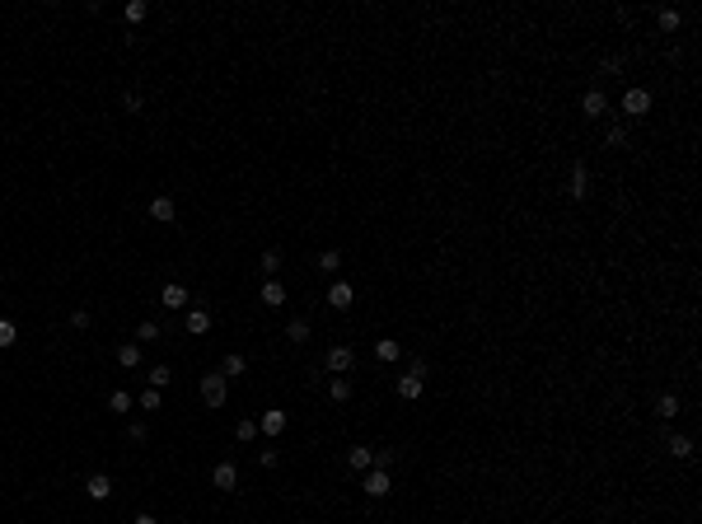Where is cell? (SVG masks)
<instances>
[{
	"mask_svg": "<svg viewBox=\"0 0 702 524\" xmlns=\"http://www.w3.org/2000/svg\"><path fill=\"white\" fill-rule=\"evenodd\" d=\"M225 398H230V379L225 374H202V403L207 407H225Z\"/></svg>",
	"mask_w": 702,
	"mask_h": 524,
	"instance_id": "obj_1",
	"label": "cell"
},
{
	"mask_svg": "<svg viewBox=\"0 0 702 524\" xmlns=\"http://www.w3.org/2000/svg\"><path fill=\"white\" fill-rule=\"evenodd\" d=\"M651 112V94L646 89H627L623 94V117L627 122H637V117H646Z\"/></svg>",
	"mask_w": 702,
	"mask_h": 524,
	"instance_id": "obj_2",
	"label": "cell"
},
{
	"mask_svg": "<svg viewBox=\"0 0 702 524\" xmlns=\"http://www.w3.org/2000/svg\"><path fill=\"white\" fill-rule=\"evenodd\" d=\"M567 197H590V164H572V178H567Z\"/></svg>",
	"mask_w": 702,
	"mask_h": 524,
	"instance_id": "obj_3",
	"label": "cell"
},
{
	"mask_svg": "<svg viewBox=\"0 0 702 524\" xmlns=\"http://www.w3.org/2000/svg\"><path fill=\"white\" fill-rule=\"evenodd\" d=\"M361 492H365V497H375V501H379V497H389V492H393V482H389V473H379V468H370V473H365V482H361Z\"/></svg>",
	"mask_w": 702,
	"mask_h": 524,
	"instance_id": "obj_4",
	"label": "cell"
},
{
	"mask_svg": "<svg viewBox=\"0 0 702 524\" xmlns=\"http://www.w3.org/2000/svg\"><path fill=\"white\" fill-rule=\"evenodd\" d=\"M211 482H215L220 492H234V487H239V468H234L230 459H220V464L211 468Z\"/></svg>",
	"mask_w": 702,
	"mask_h": 524,
	"instance_id": "obj_5",
	"label": "cell"
},
{
	"mask_svg": "<svg viewBox=\"0 0 702 524\" xmlns=\"http://www.w3.org/2000/svg\"><path fill=\"white\" fill-rule=\"evenodd\" d=\"M84 492H89V501H108L113 497V477L108 473H89L84 477Z\"/></svg>",
	"mask_w": 702,
	"mask_h": 524,
	"instance_id": "obj_6",
	"label": "cell"
},
{
	"mask_svg": "<svg viewBox=\"0 0 702 524\" xmlns=\"http://www.w3.org/2000/svg\"><path fill=\"white\" fill-rule=\"evenodd\" d=\"M328 305H333V309H351V305H356L351 281H333V286H328Z\"/></svg>",
	"mask_w": 702,
	"mask_h": 524,
	"instance_id": "obj_7",
	"label": "cell"
},
{
	"mask_svg": "<svg viewBox=\"0 0 702 524\" xmlns=\"http://www.w3.org/2000/svg\"><path fill=\"white\" fill-rule=\"evenodd\" d=\"M351 366H356V351L351 346H328V370L333 374H347Z\"/></svg>",
	"mask_w": 702,
	"mask_h": 524,
	"instance_id": "obj_8",
	"label": "cell"
},
{
	"mask_svg": "<svg viewBox=\"0 0 702 524\" xmlns=\"http://www.w3.org/2000/svg\"><path fill=\"white\" fill-rule=\"evenodd\" d=\"M258 431H262V436H272V440H277V436L286 431V412H281V407H267V412H262V421H258Z\"/></svg>",
	"mask_w": 702,
	"mask_h": 524,
	"instance_id": "obj_9",
	"label": "cell"
},
{
	"mask_svg": "<svg viewBox=\"0 0 702 524\" xmlns=\"http://www.w3.org/2000/svg\"><path fill=\"white\" fill-rule=\"evenodd\" d=\"M159 305H164V309H187V286L169 281V286L159 290Z\"/></svg>",
	"mask_w": 702,
	"mask_h": 524,
	"instance_id": "obj_10",
	"label": "cell"
},
{
	"mask_svg": "<svg viewBox=\"0 0 702 524\" xmlns=\"http://www.w3.org/2000/svg\"><path fill=\"white\" fill-rule=\"evenodd\" d=\"M183 328H187L192 337H207V333H211V314H207V309H187Z\"/></svg>",
	"mask_w": 702,
	"mask_h": 524,
	"instance_id": "obj_11",
	"label": "cell"
},
{
	"mask_svg": "<svg viewBox=\"0 0 702 524\" xmlns=\"http://www.w3.org/2000/svg\"><path fill=\"white\" fill-rule=\"evenodd\" d=\"M421 389H426V379H421V374H398V398L417 403V398H421Z\"/></svg>",
	"mask_w": 702,
	"mask_h": 524,
	"instance_id": "obj_12",
	"label": "cell"
},
{
	"mask_svg": "<svg viewBox=\"0 0 702 524\" xmlns=\"http://www.w3.org/2000/svg\"><path fill=\"white\" fill-rule=\"evenodd\" d=\"M581 108H585V117H604V112H609V94H604V89H590V94L581 99Z\"/></svg>",
	"mask_w": 702,
	"mask_h": 524,
	"instance_id": "obj_13",
	"label": "cell"
},
{
	"mask_svg": "<svg viewBox=\"0 0 702 524\" xmlns=\"http://www.w3.org/2000/svg\"><path fill=\"white\" fill-rule=\"evenodd\" d=\"M150 215H155L159 225H169V220L178 215V206H174V197H150Z\"/></svg>",
	"mask_w": 702,
	"mask_h": 524,
	"instance_id": "obj_14",
	"label": "cell"
},
{
	"mask_svg": "<svg viewBox=\"0 0 702 524\" xmlns=\"http://www.w3.org/2000/svg\"><path fill=\"white\" fill-rule=\"evenodd\" d=\"M262 305H267V309H281V305H286V286H281V281H262Z\"/></svg>",
	"mask_w": 702,
	"mask_h": 524,
	"instance_id": "obj_15",
	"label": "cell"
},
{
	"mask_svg": "<svg viewBox=\"0 0 702 524\" xmlns=\"http://www.w3.org/2000/svg\"><path fill=\"white\" fill-rule=\"evenodd\" d=\"M117 366H122V370L141 366V342H122V346H117Z\"/></svg>",
	"mask_w": 702,
	"mask_h": 524,
	"instance_id": "obj_16",
	"label": "cell"
},
{
	"mask_svg": "<svg viewBox=\"0 0 702 524\" xmlns=\"http://www.w3.org/2000/svg\"><path fill=\"white\" fill-rule=\"evenodd\" d=\"M328 398H333V403H347V398H351V379H347V374H333V379H328Z\"/></svg>",
	"mask_w": 702,
	"mask_h": 524,
	"instance_id": "obj_17",
	"label": "cell"
},
{
	"mask_svg": "<svg viewBox=\"0 0 702 524\" xmlns=\"http://www.w3.org/2000/svg\"><path fill=\"white\" fill-rule=\"evenodd\" d=\"M347 464H351L356 473H370V445H351L347 449Z\"/></svg>",
	"mask_w": 702,
	"mask_h": 524,
	"instance_id": "obj_18",
	"label": "cell"
},
{
	"mask_svg": "<svg viewBox=\"0 0 702 524\" xmlns=\"http://www.w3.org/2000/svg\"><path fill=\"white\" fill-rule=\"evenodd\" d=\"M675 412H679V398H675V393H660V398H655V417L675 421Z\"/></svg>",
	"mask_w": 702,
	"mask_h": 524,
	"instance_id": "obj_19",
	"label": "cell"
},
{
	"mask_svg": "<svg viewBox=\"0 0 702 524\" xmlns=\"http://www.w3.org/2000/svg\"><path fill=\"white\" fill-rule=\"evenodd\" d=\"M314 267H318V272H328V276H338V267H342V253H338V248H323Z\"/></svg>",
	"mask_w": 702,
	"mask_h": 524,
	"instance_id": "obj_20",
	"label": "cell"
},
{
	"mask_svg": "<svg viewBox=\"0 0 702 524\" xmlns=\"http://www.w3.org/2000/svg\"><path fill=\"white\" fill-rule=\"evenodd\" d=\"M665 445H670V454H675V459H693V436H670Z\"/></svg>",
	"mask_w": 702,
	"mask_h": 524,
	"instance_id": "obj_21",
	"label": "cell"
},
{
	"mask_svg": "<svg viewBox=\"0 0 702 524\" xmlns=\"http://www.w3.org/2000/svg\"><path fill=\"white\" fill-rule=\"evenodd\" d=\"M375 356H379V361H389V366H393V361L403 356V346H398V342H393V337H379V346H375Z\"/></svg>",
	"mask_w": 702,
	"mask_h": 524,
	"instance_id": "obj_22",
	"label": "cell"
},
{
	"mask_svg": "<svg viewBox=\"0 0 702 524\" xmlns=\"http://www.w3.org/2000/svg\"><path fill=\"white\" fill-rule=\"evenodd\" d=\"M234 440H239V445H248V440H258V421H253V417H244V421H239V426H234Z\"/></svg>",
	"mask_w": 702,
	"mask_h": 524,
	"instance_id": "obj_23",
	"label": "cell"
},
{
	"mask_svg": "<svg viewBox=\"0 0 702 524\" xmlns=\"http://www.w3.org/2000/svg\"><path fill=\"white\" fill-rule=\"evenodd\" d=\"M244 370H248V361H244V356L234 351V356H225V366H220V374H225V379H234V374H244Z\"/></svg>",
	"mask_w": 702,
	"mask_h": 524,
	"instance_id": "obj_24",
	"label": "cell"
},
{
	"mask_svg": "<svg viewBox=\"0 0 702 524\" xmlns=\"http://www.w3.org/2000/svg\"><path fill=\"white\" fill-rule=\"evenodd\" d=\"M286 337L290 342H305V337H309V323H305V318H290V323H286Z\"/></svg>",
	"mask_w": 702,
	"mask_h": 524,
	"instance_id": "obj_25",
	"label": "cell"
},
{
	"mask_svg": "<svg viewBox=\"0 0 702 524\" xmlns=\"http://www.w3.org/2000/svg\"><path fill=\"white\" fill-rule=\"evenodd\" d=\"M136 403H141V412H159V403H164V398H159V389H145Z\"/></svg>",
	"mask_w": 702,
	"mask_h": 524,
	"instance_id": "obj_26",
	"label": "cell"
},
{
	"mask_svg": "<svg viewBox=\"0 0 702 524\" xmlns=\"http://www.w3.org/2000/svg\"><path fill=\"white\" fill-rule=\"evenodd\" d=\"M145 14H150V5H145V0H127V19H131V24H141Z\"/></svg>",
	"mask_w": 702,
	"mask_h": 524,
	"instance_id": "obj_27",
	"label": "cell"
},
{
	"mask_svg": "<svg viewBox=\"0 0 702 524\" xmlns=\"http://www.w3.org/2000/svg\"><path fill=\"white\" fill-rule=\"evenodd\" d=\"M262 272H267V276H277V272H281V253H277V248H267V253H262Z\"/></svg>",
	"mask_w": 702,
	"mask_h": 524,
	"instance_id": "obj_28",
	"label": "cell"
},
{
	"mask_svg": "<svg viewBox=\"0 0 702 524\" xmlns=\"http://www.w3.org/2000/svg\"><path fill=\"white\" fill-rule=\"evenodd\" d=\"M14 342H19V328L10 318H0V346H14Z\"/></svg>",
	"mask_w": 702,
	"mask_h": 524,
	"instance_id": "obj_29",
	"label": "cell"
},
{
	"mask_svg": "<svg viewBox=\"0 0 702 524\" xmlns=\"http://www.w3.org/2000/svg\"><path fill=\"white\" fill-rule=\"evenodd\" d=\"M169 379H174V370H169V366H155V370H150V389H164Z\"/></svg>",
	"mask_w": 702,
	"mask_h": 524,
	"instance_id": "obj_30",
	"label": "cell"
},
{
	"mask_svg": "<svg viewBox=\"0 0 702 524\" xmlns=\"http://www.w3.org/2000/svg\"><path fill=\"white\" fill-rule=\"evenodd\" d=\"M108 407H113V412H127V407H131V393L113 389V398H108Z\"/></svg>",
	"mask_w": 702,
	"mask_h": 524,
	"instance_id": "obj_31",
	"label": "cell"
},
{
	"mask_svg": "<svg viewBox=\"0 0 702 524\" xmlns=\"http://www.w3.org/2000/svg\"><path fill=\"white\" fill-rule=\"evenodd\" d=\"M155 337H159V323H150V318H145V323L136 328V342H155Z\"/></svg>",
	"mask_w": 702,
	"mask_h": 524,
	"instance_id": "obj_32",
	"label": "cell"
},
{
	"mask_svg": "<svg viewBox=\"0 0 702 524\" xmlns=\"http://www.w3.org/2000/svg\"><path fill=\"white\" fill-rule=\"evenodd\" d=\"M679 24H683V14H679V10H660V28H670V33H675Z\"/></svg>",
	"mask_w": 702,
	"mask_h": 524,
	"instance_id": "obj_33",
	"label": "cell"
},
{
	"mask_svg": "<svg viewBox=\"0 0 702 524\" xmlns=\"http://www.w3.org/2000/svg\"><path fill=\"white\" fill-rule=\"evenodd\" d=\"M609 145H627V127H623V122L609 127Z\"/></svg>",
	"mask_w": 702,
	"mask_h": 524,
	"instance_id": "obj_34",
	"label": "cell"
},
{
	"mask_svg": "<svg viewBox=\"0 0 702 524\" xmlns=\"http://www.w3.org/2000/svg\"><path fill=\"white\" fill-rule=\"evenodd\" d=\"M71 328L84 333V328H89V309H75V314H71Z\"/></svg>",
	"mask_w": 702,
	"mask_h": 524,
	"instance_id": "obj_35",
	"label": "cell"
},
{
	"mask_svg": "<svg viewBox=\"0 0 702 524\" xmlns=\"http://www.w3.org/2000/svg\"><path fill=\"white\" fill-rule=\"evenodd\" d=\"M258 464L262 468H277V449H258Z\"/></svg>",
	"mask_w": 702,
	"mask_h": 524,
	"instance_id": "obj_36",
	"label": "cell"
},
{
	"mask_svg": "<svg viewBox=\"0 0 702 524\" xmlns=\"http://www.w3.org/2000/svg\"><path fill=\"white\" fill-rule=\"evenodd\" d=\"M122 108L127 112H141V94H122Z\"/></svg>",
	"mask_w": 702,
	"mask_h": 524,
	"instance_id": "obj_37",
	"label": "cell"
},
{
	"mask_svg": "<svg viewBox=\"0 0 702 524\" xmlns=\"http://www.w3.org/2000/svg\"><path fill=\"white\" fill-rule=\"evenodd\" d=\"M131 524H159V520H155V515H136Z\"/></svg>",
	"mask_w": 702,
	"mask_h": 524,
	"instance_id": "obj_38",
	"label": "cell"
}]
</instances>
